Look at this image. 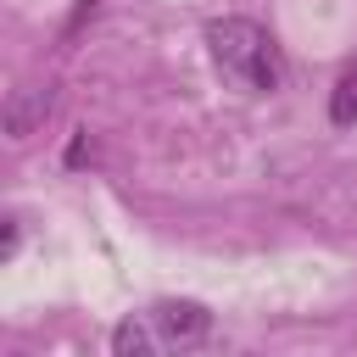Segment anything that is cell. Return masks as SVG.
<instances>
[{
	"label": "cell",
	"mask_w": 357,
	"mask_h": 357,
	"mask_svg": "<svg viewBox=\"0 0 357 357\" xmlns=\"http://www.w3.org/2000/svg\"><path fill=\"white\" fill-rule=\"evenodd\" d=\"M206 50L218 61V73L245 89V95H273L284 84V56H279V39L251 22V17H218L206 22Z\"/></svg>",
	"instance_id": "1"
},
{
	"label": "cell",
	"mask_w": 357,
	"mask_h": 357,
	"mask_svg": "<svg viewBox=\"0 0 357 357\" xmlns=\"http://www.w3.org/2000/svg\"><path fill=\"white\" fill-rule=\"evenodd\" d=\"M201 340H212V312L201 301H151L112 329L117 357H167V351H190Z\"/></svg>",
	"instance_id": "2"
},
{
	"label": "cell",
	"mask_w": 357,
	"mask_h": 357,
	"mask_svg": "<svg viewBox=\"0 0 357 357\" xmlns=\"http://www.w3.org/2000/svg\"><path fill=\"white\" fill-rule=\"evenodd\" d=\"M50 106H56V89L45 84H22V89H11V100H6V134L11 139H28L45 117H50Z\"/></svg>",
	"instance_id": "3"
},
{
	"label": "cell",
	"mask_w": 357,
	"mask_h": 357,
	"mask_svg": "<svg viewBox=\"0 0 357 357\" xmlns=\"http://www.w3.org/2000/svg\"><path fill=\"white\" fill-rule=\"evenodd\" d=\"M329 123H340V128L357 123V67L335 84V95H329Z\"/></svg>",
	"instance_id": "4"
},
{
	"label": "cell",
	"mask_w": 357,
	"mask_h": 357,
	"mask_svg": "<svg viewBox=\"0 0 357 357\" xmlns=\"http://www.w3.org/2000/svg\"><path fill=\"white\" fill-rule=\"evenodd\" d=\"M17 240H22V229H17V218H6V240H0V262H11V257H17Z\"/></svg>",
	"instance_id": "5"
}]
</instances>
